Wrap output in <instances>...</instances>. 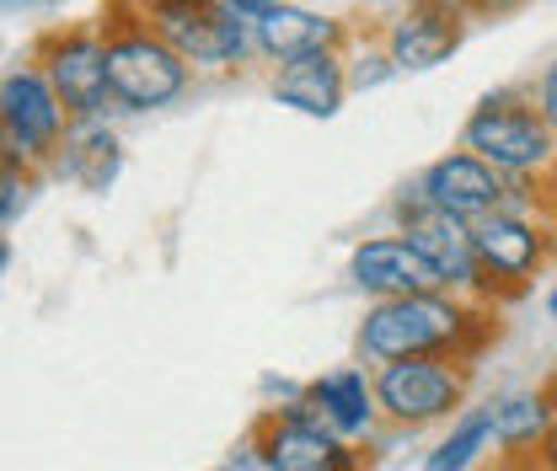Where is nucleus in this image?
<instances>
[{"label":"nucleus","mask_w":557,"mask_h":471,"mask_svg":"<svg viewBox=\"0 0 557 471\" xmlns=\"http://www.w3.org/2000/svg\"><path fill=\"white\" fill-rule=\"evenodd\" d=\"M129 5L194 70H236L247 65V54H258L252 22L231 16L220 0H129Z\"/></svg>","instance_id":"20e7f679"},{"label":"nucleus","mask_w":557,"mask_h":471,"mask_svg":"<svg viewBox=\"0 0 557 471\" xmlns=\"http://www.w3.org/2000/svg\"><path fill=\"white\" fill-rule=\"evenodd\" d=\"M11 258H16V247H11V236L0 231V278H5V269H11Z\"/></svg>","instance_id":"a878e982"},{"label":"nucleus","mask_w":557,"mask_h":471,"mask_svg":"<svg viewBox=\"0 0 557 471\" xmlns=\"http://www.w3.org/2000/svg\"><path fill=\"white\" fill-rule=\"evenodd\" d=\"M487 423H493V445L515 461V456H542L547 434L557 429V407L547 392H515V397H498L487 407Z\"/></svg>","instance_id":"a211bd4d"},{"label":"nucleus","mask_w":557,"mask_h":471,"mask_svg":"<svg viewBox=\"0 0 557 471\" xmlns=\"http://www.w3.org/2000/svg\"><path fill=\"white\" fill-rule=\"evenodd\" d=\"M344 70H348V91H375V86H386V80L397 75V65L386 60V49H381V44H375L364 60H354V65L344 60Z\"/></svg>","instance_id":"412c9836"},{"label":"nucleus","mask_w":557,"mask_h":471,"mask_svg":"<svg viewBox=\"0 0 557 471\" xmlns=\"http://www.w3.org/2000/svg\"><path fill=\"white\" fill-rule=\"evenodd\" d=\"M467 22H472V16H461V11H440V5L413 0L397 22H386L381 49H386V60L397 65V75H403V70H434L467 44Z\"/></svg>","instance_id":"ddd939ff"},{"label":"nucleus","mask_w":557,"mask_h":471,"mask_svg":"<svg viewBox=\"0 0 557 471\" xmlns=\"http://www.w3.org/2000/svg\"><path fill=\"white\" fill-rule=\"evenodd\" d=\"M493 337H498L493 306L440 289V295H408V300H370L354 348L370 370L392 359H456L472 370V359Z\"/></svg>","instance_id":"f257e3e1"},{"label":"nucleus","mask_w":557,"mask_h":471,"mask_svg":"<svg viewBox=\"0 0 557 471\" xmlns=\"http://www.w3.org/2000/svg\"><path fill=\"white\" fill-rule=\"evenodd\" d=\"M348 284L359 295H370V300H408V295H440L445 289L440 269L418 252L403 231L364 236L348 252Z\"/></svg>","instance_id":"f8f14e48"},{"label":"nucleus","mask_w":557,"mask_h":471,"mask_svg":"<svg viewBox=\"0 0 557 471\" xmlns=\"http://www.w3.org/2000/svg\"><path fill=\"white\" fill-rule=\"evenodd\" d=\"M461 150H472L509 183H547L557 177V135L542 119L536 97L520 86L487 91L461 124Z\"/></svg>","instance_id":"7ed1b4c3"},{"label":"nucleus","mask_w":557,"mask_h":471,"mask_svg":"<svg viewBox=\"0 0 557 471\" xmlns=\"http://www.w3.org/2000/svg\"><path fill=\"white\" fill-rule=\"evenodd\" d=\"M531 97H536V108H542V119L553 124V135H557V60L542 75H536V86H531Z\"/></svg>","instance_id":"4be33fe9"},{"label":"nucleus","mask_w":557,"mask_h":471,"mask_svg":"<svg viewBox=\"0 0 557 471\" xmlns=\"http://www.w3.org/2000/svg\"><path fill=\"white\" fill-rule=\"evenodd\" d=\"M397 231H403L418 252H423V258L440 269V278H445V289H450V295H467V300H478V289H483V273H478L472 225H467V220H456V214L434 209V203H429L413 188V194H403V199H397Z\"/></svg>","instance_id":"9b49d317"},{"label":"nucleus","mask_w":557,"mask_h":471,"mask_svg":"<svg viewBox=\"0 0 557 471\" xmlns=\"http://www.w3.org/2000/svg\"><path fill=\"white\" fill-rule=\"evenodd\" d=\"M97 33L108 44V80L124 113H161L194 86V65L139 22L129 0H108V11L97 16Z\"/></svg>","instance_id":"f03ea898"},{"label":"nucleus","mask_w":557,"mask_h":471,"mask_svg":"<svg viewBox=\"0 0 557 471\" xmlns=\"http://www.w3.org/2000/svg\"><path fill=\"white\" fill-rule=\"evenodd\" d=\"M547 397H553V402H557V381H553V386H547Z\"/></svg>","instance_id":"c85d7f7f"},{"label":"nucleus","mask_w":557,"mask_h":471,"mask_svg":"<svg viewBox=\"0 0 557 471\" xmlns=\"http://www.w3.org/2000/svg\"><path fill=\"white\" fill-rule=\"evenodd\" d=\"M472 252H478V273H483V289L478 300L498 306V300H515L536 269L547 263L553 252V231L536 225L531 214H515V209H498L472 220Z\"/></svg>","instance_id":"6e6552de"},{"label":"nucleus","mask_w":557,"mask_h":471,"mask_svg":"<svg viewBox=\"0 0 557 471\" xmlns=\"http://www.w3.org/2000/svg\"><path fill=\"white\" fill-rule=\"evenodd\" d=\"M547 311H553V322H557V278H553V289H547Z\"/></svg>","instance_id":"bb28decb"},{"label":"nucleus","mask_w":557,"mask_h":471,"mask_svg":"<svg viewBox=\"0 0 557 471\" xmlns=\"http://www.w3.org/2000/svg\"><path fill=\"white\" fill-rule=\"evenodd\" d=\"M375 381V407L392 429H423L467 412L472 370L456 359H392L370 370Z\"/></svg>","instance_id":"39448f33"},{"label":"nucleus","mask_w":557,"mask_h":471,"mask_svg":"<svg viewBox=\"0 0 557 471\" xmlns=\"http://www.w3.org/2000/svg\"><path fill=\"white\" fill-rule=\"evenodd\" d=\"M536 461H542V471H557V429L547 434V445H542V456H536Z\"/></svg>","instance_id":"393cba45"},{"label":"nucleus","mask_w":557,"mask_h":471,"mask_svg":"<svg viewBox=\"0 0 557 471\" xmlns=\"http://www.w3.org/2000/svg\"><path fill=\"white\" fill-rule=\"evenodd\" d=\"M49 172L75 183L81 194H108L124 172V139L108 119H75L60 139V156H54Z\"/></svg>","instance_id":"f3484780"},{"label":"nucleus","mask_w":557,"mask_h":471,"mask_svg":"<svg viewBox=\"0 0 557 471\" xmlns=\"http://www.w3.org/2000/svg\"><path fill=\"white\" fill-rule=\"evenodd\" d=\"M306 402H311V412H317V423L333 429V434L348 439V445L370 439L375 423H381L370 364H344V370H327V375L306 381Z\"/></svg>","instance_id":"4468645a"},{"label":"nucleus","mask_w":557,"mask_h":471,"mask_svg":"<svg viewBox=\"0 0 557 471\" xmlns=\"http://www.w3.org/2000/svg\"><path fill=\"white\" fill-rule=\"evenodd\" d=\"M493 445V423H487V407H467L450 434L423 456V471H472L483 461V450Z\"/></svg>","instance_id":"6ab92c4d"},{"label":"nucleus","mask_w":557,"mask_h":471,"mask_svg":"<svg viewBox=\"0 0 557 471\" xmlns=\"http://www.w3.org/2000/svg\"><path fill=\"white\" fill-rule=\"evenodd\" d=\"M269 91H274L278 108H295L306 119H338V108L348 102V70L338 49H322V54H300V60H284L269 75Z\"/></svg>","instance_id":"2eb2a0df"},{"label":"nucleus","mask_w":557,"mask_h":471,"mask_svg":"<svg viewBox=\"0 0 557 471\" xmlns=\"http://www.w3.org/2000/svg\"><path fill=\"white\" fill-rule=\"evenodd\" d=\"M344 38H348V27L338 16H322V11L295 5V0H278L269 16L252 22V44H258V54L274 60V65L300 60V54H322V49H338V54H344Z\"/></svg>","instance_id":"dca6fc26"},{"label":"nucleus","mask_w":557,"mask_h":471,"mask_svg":"<svg viewBox=\"0 0 557 471\" xmlns=\"http://www.w3.org/2000/svg\"><path fill=\"white\" fill-rule=\"evenodd\" d=\"M38 177H44V172L27 161V150H22L11 135H0V231L27 209L33 188H38Z\"/></svg>","instance_id":"aec40b11"},{"label":"nucleus","mask_w":557,"mask_h":471,"mask_svg":"<svg viewBox=\"0 0 557 471\" xmlns=\"http://www.w3.org/2000/svg\"><path fill=\"white\" fill-rule=\"evenodd\" d=\"M33 65L44 70V80L54 86L60 108L75 119H108L113 102V80H108V44L91 27H49L33 49Z\"/></svg>","instance_id":"423d86ee"},{"label":"nucleus","mask_w":557,"mask_h":471,"mask_svg":"<svg viewBox=\"0 0 557 471\" xmlns=\"http://www.w3.org/2000/svg\"><path fill=\"white\" fill-rule=\"evenodd\" d=\"M423 199L456 220H483V214H498V209H515V214H531L536 209V183H509L504 172H493L487 161H478L472 150H445L440 161L423 166V177L413 183Z\"/></svg>","instance_id":"0eeeda50"},{"label":"nucleus","mask_w":557,"mask_h":471,"mask_svg":"<svg viewBox=\"0 0 557 471\" xmlns=\"http://www.w3.org/2000/svg\"><path fill=\"white\" fill-rule=\"evenodd\" d=\"M252 445L274 471H364V450L322 429L306 392L284 407H263L252 423Z\"/></svg>","instance_id":"1a4fd4ad"},{"label":"nucleus","mask_w":557,"mask_h":471,"mask_svg":"<svg viewBox=\"0 0 557 471\" xmlns=\"http://www.w3.org/2000/svg\"><path fill=\"white\" fill-rule=\"evenodd\" d=\"M525 0H467V16H509L520 11Z\"/></svg>","instance_id":"b1692460"},{"label":"nucleus","mask_w":557,"mask_h":471,"mask_svg":"<svg viewBox=\"0 0 557 471\" xmlns=\"http://www.w3.org/2000/svg\"><path fill=\"white\" fill-rule=\"evenodd\" d=\"M220 5H225L231 16H242V22H258V16H269V11H274L278 0H220Z\"/></svg>","instance_id":"5701e85b"},{"label":"nucleus","mask_w":557,"mask_h":471,"mask_svg":"<svg viewBox=\"0 0 557 471\" xmlns=\"http://www.w3.org/2000/svg\"><path fill=\"white\" fill-rule=\"evenodd\" d=\"M209 471H236V467H231V461H220V467H209Z\"/></svg>","instance_id":"cd10ccee"},{"label":"nucleus","mask_w":557,"mask_h":471,"mask_svg":"<svg viewBox=\"0 0 557 471\" xmlns=\"http://www.w3.org/2000/svg\"><path fill=\"white\" fill-rule=\"evenodd\" d=\"M65 129H70V113L60 108L54 86L44 80V70L33 65V60L27 65H11L0 75V135L16 139L38 172L54 166Z\"/></svg>","instance_id":"9d476101"}]
</instances>
